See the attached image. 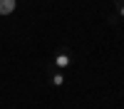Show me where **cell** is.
<instances>
[{
	"label": "cell",
	"mask_w": 124,
	"mask_h": 109,
	"mask_svg": "<svg viewBox=\"0 0 124 109\" xmlns=\"http://www.w3.org/2000/svg\"><path fill=\"white\" fill-rule=\"evenodd\" d=\"M70 65H72V55H70V50H67V47L57 50V52H55V57H52V62H50V67H52V69H57V72L67 69Z\"/></svg>",
	"instance_id": "obj_1"
},
{
	"label": "cell",
	"mask_w": 124,
	"mask_h": 109,
	"mask_svg": "<svg viewBox=\"0 0 124 109\" xmlns=\"http://www.w3.org/2000/svg\"><path fill=\"white\" fill-rule=\"evenodd\" d=\"M47 82H50V87H57V89H60V87H65V74L47 65Z\"/></svg>",
	"instance_id": "obj_2"
},
{
	"label": "cell",
	"mask_w": 124,
	"mask_h": 109,
	"mask_svg": "<svg viewBox=\"0 0 124 109\" xmlns=\"http://www.w3.org/2000/svg\"><path fill=\"white\" fill-rule=\"evenodd\" d=\"M15 7V0H0V13H10V10H13Z\"/></svg>",
	"instance_id": "obj_3"
},
{
	"label": "cell",
	"mask_w": 124,
	"mask_h": 109,
	"mask_svg": "<svg viewBox=\"0 0 124 109\" xmlns=\"http://www.w3.org/2000/svg\"><path fill=\"white\" fill-rule=\"evenodd\" d=\"M114 15L124 17V0H114Z\"/></svg>",
	"instance_id": "obj_4"
},
{
	"label": "cell",
	"mask_w": 124,
	"mask_h": 109,
	"mask_svg": "<svg viewBox=\"0 0 124 109\" xmlns=\"http://www.w3.org/2000/svg\"><path fill=\"white\" fill-rule=\"evenodd\" d=\"M107 20H109V25H117V22H119V17H117V15H109Z\"/></svg>",
	"instance_id": "obj_5"
}]
</instances>
